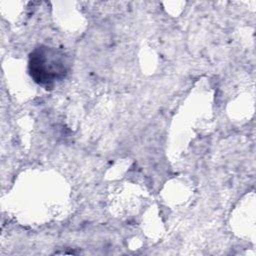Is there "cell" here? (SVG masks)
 <instances>
[{
  "instance_id": "1",
  "label": "cell",
  "mask_w": 256,
  "mask_h": 256,
  "mask_svg": "<svg viewBox=\"0 0 256 256\" xmlns=\"http://www.w3.org/2000/svg\"><path fill=\"white\" fill-rule=\"evenodd\" d=\"M69 59L62 50L39 46L29 57V72L36 83L43 87H51L65 78L69 70Z\"/></svg>"
}]
</instances>
